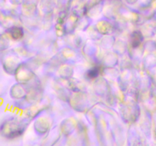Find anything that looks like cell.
I'll return each mask as SVG.
<instances>
[{
	"label": "cell",
	"mask_w": 156,
	"mask_h": 146,
	"mask_svg": "<svg viewBox=\"0 0 156 146\" xmlns=\"http://www.w3.org/2000/svg\"><path fill=\"white\" fill-rule=\"evenodd\" d=\"M143 35L140 32L136 31L132 35V46L134 48H136L141 44L143 41Z\"/></svg>",
	"instance_id": "cell-1"
},
{
	"label": "cell",
	"mask_w": 156,
	"mask_h": 146,
	"mask_svg": "<svg viewBox=\"0 0 156 146\" xmlns=\"http://www.w3.org/2000/svg\"><path fill=\"white\" fill-rule=\"evenodd\" d=\"M99 72H100V71H99L98 68L94 67V68H91V69H90L89 71L87 72V75H88V77L89 78L94 79L98 76Z\"/></svg>",
	"instance_id": "cell-2"
}]
</instances>
